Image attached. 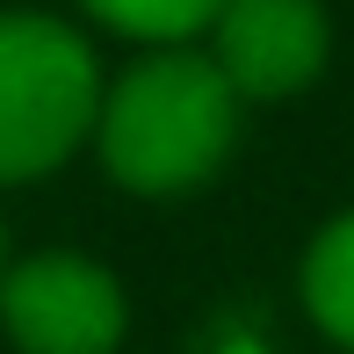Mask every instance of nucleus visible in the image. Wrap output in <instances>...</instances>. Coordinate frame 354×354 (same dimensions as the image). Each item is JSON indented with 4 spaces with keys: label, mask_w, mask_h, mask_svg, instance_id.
I'll use <instances>...</instances> for the list:
<instances>
[{
    "label": "nucleus",
    "mask_w": 354,
    "mask_h": 354,
    "mask_svg": "<svg viewBox=\"0 0 354 354\" xmlns=\"http://www.w3.org/2000/svg\"><path fill=\"white\" fill-rule=\"evenodd\" d=\"M239 87L210 51L152 44L138 66L102 87L94 145L116 188L131 196H188L232 159L239 145Z\"/></svg>",
    "instance_id": "1"
},
{
    "label": "nucleus",
    "mask_w": 354,
    "mask_h": 354,
    "mask_svg": "<svg viewBox=\"0 0 354 354\" xmlns=\"http://www.w3.org/2000/svg\"><path fill=\"white\" fill-rule=\"evenodd\" d=\"M102 58L73 22L37 8L0 15V188L44 181L94 138Z\"/></svg>",
    "instance_id": "2"
},
{
    "label": "nucleus",
    "mask_w": 354,
    "mask_h": 354,
    "mask_svg": "<svg viewBox=\"0 0 354 354\" xmlns=\"http://www.w3.org/2000/svg\"><path fill=\"white\" fill-rule=\"evenodd\" d=\"M0 326L22 354H116L131 304L87 253H37L0 275Z\"/></svg>",
    "instance_id": "3"
},
{
    "label": "nucleus",
    "mask_w": 354,
    "mask_h": 354,
    "mask_svg": "<svg viewBox=\"0 0 354 354\" xmlns=\"http://www.w3.org/2000/svg\"><path fill=\"white\" fill-rule=\"evenodd\" d=\"M210 58L239 87V102H289L333 58L326 0H224L210 22Z\"/></svg>",
    "instance_id": "4"
},
{
    "label": "nucleus",
    "mask_w": 354,
    "mask_h": 354,
    "mask_svg": "<svg viewBox=\"0 0 354 354\" xmlns=\"http://www.w3.org/2000/svg\"><path fill=\"white\" fill-rule=\"evenodd\" d=\"M304 304H311L318 333L354 354V210L333 217L311 239V253H304Z\"/></svg>",
    "instance_id": "5"
},
{
    "label": "nucleus",
    "mask_w": 354,
    "mask_h": 354,
    "mask_svg": "<svg viewBox=\"0 0 354 354\" xmlns=\"http://www.w3.org/2000/svg\"><path fill=\"white\" fill-rule=\"evenodd\" d=\"M102 29L116 37H138V44H188L196 29L217 22L224 0H80Z\"/></svg>",
    "instance_id": "6"
}]
</instances>
